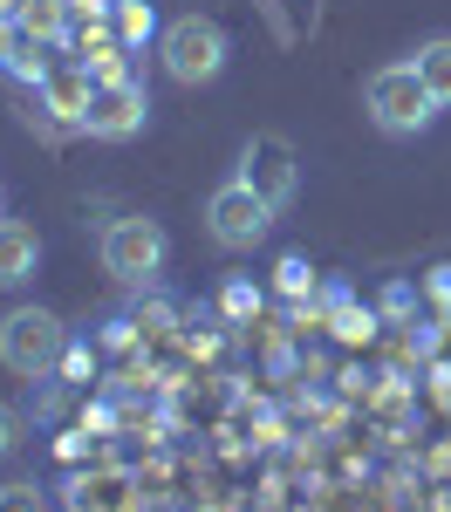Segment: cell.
I'll return each instance as SVG.
<instances>
[{
	"mask_svg": "<svg viewBox=\"0 0 451 512\" xmlns=\"http://www.w3.org/2000/svg\"><path fill=\"white\" fill-rule=\"evenodd\" d=\"M69 14H76L69 0H21V14H14V21H21L35 41H55L62 28H69Z\"/></svg>",
	"mask_w": 451,
	"mask_h": 512,
	"instance_id": "8fae6325",
	"label": "cell"
},
{
	"mask_svg": "<svg viewBox=\"0 0 451 512\" xmlns=\"http://www.w3.org/2000/svg\"><path fill=\"white\" fill-rule=\"evenodd\" d=\"M0 512H48L35 485H0Z\"/></svg>",
	"mask_w": 451,
	"mask_h": 512,
	"instance_id": "9a60e30c",
	"label": "cell"
},
{
	"mask_svg": "<svg viewBox=\"0 0 451 512\" xmlns=\"http://www.w3.org/2000/svg\"><path fill=\"white\" fill-rule=\"evenodd\" d=\"M335 335H342V342H369V315H356V308L342 301V308H335Z\"/></svg>",
	"mask_w": 451,
	"mask_h": 512,
	"instance_id": "2e32d148",
	"label": "cell"
},
{
	"mask_svg": "<svg viewBox=\"0 0 451 512\" xmlns=\"http://www.w3.org/2000/svg\"><path fill=\"white\" fill-rule=\"evenodd\" d=\"M41 267V239L35 226H21V219H0V287H21V280H35Z\"/></svg>",
	"mask_w": 451,
	"mask_h": 512,
	"instance_id": "ba28073f",
	"label": "cell"
},
{
	"mask_svg": "<svg viewBox=\"0 0 451 512\" xmlns=\"http://www.w3.org/2000/svg\"><path fill=\"white\" fill-rule=\"evenodd\" d=\"M274 219H281V212H274V205H267V198L253 192V185H246V178H226V185H219V192L205 198V233L219 239V246H226V253H246V246H260V239H267V226H274Z\"/></svg>",
	"mask_w": 451,
	"mask_h": 512,
	"instance_id": "277c9868",
	"label": "cell"
},
{
	"mask_svg": "<svg viewBox=\"0 0 451 512\" xmlns=\"http://www.w3.org/2000/svg\"><path fill=\"white\" fill-rule=\"evenodd\" d=\"M69 355V328L48 315V308H7L0 315V369H14V376H55V362Z\"/></svg>",
	"mask_w": 451,
	"mask_h": 512,
	"instance_id": "3957f363",
	"label": "cell"
},
{
	"mask_svg": "<svg viewBox=\"0 0 451 512\" xmlns=\"http://www.w3.org/2000/svg\"><path fill=\"white\" fill-rule=\"evenodd\" d=\"M431 294H438V301H451V267H438V274H431Z\"/></svg>",
	"mask_w": 451,
	"mask_h": 512,
	"instance_id": "d6986e66",
	"label": "cell"
},
{
	"mask_svg": "<svg viewBox=\"0 0 451 512\" xmlns=\"http://www.w3.org/2000/svg\"><path fill=\"white\" fill-rule=\"evenodd\" d=\"M410 69L424 76L431 96H438V110H451V35H431L417 55H410Z\"/></svg>",
	"mask_w": 451,
	"mask_h": 512,
	"instance_id": "9c48e42d",
	"label": "cell"
},
{
	"mask_svg": "<svg viewBox=\"0 0 451 512\" xmlns=\"http://www.w3.org/2000/svg\"><path fill=\"white\" fill-rule=\"evenodd\" d=\"M69 7H110V0H69Z\"/></svg>",
	"mask_w": 451,
	"mask_h": 512,
	"instance_id": "ffe728a7",
	"label": "cell"
},
{
	"mask_svg": "<svg viewBox=\"0 0 451 512\" xmlns=\"http://www.w3.org/2000/svg\"><path fill=\"white\" fill-rule=\"evenodd\" d=\"M28 48H35V35H28L21 21H0V69H7V76H14V62H21Z\"/></svg>",
	"mask_w": 451,
	"mask_h": 512,
	"instance_id": "4fadbf2b",
	"label": "cell"
},
{
	"mask_svg": "<svg viewBox=\"0 0 451 512\" xmlns=\"http://www.w3.org/2000/svg\"><path fill=\"white\" fill-rule=\"evenodd\" d=\"M274 274H281V294H287V301H301V294L315 287V267H308L301 253H287V260H281V267H274Z\"/></svg>",
	"mask_w": 451,
	"mask_h": 512,
	"instance_id": "7c38bea8",
	"label": "cell"
},
{
	"mask_svg": "<svg viewBox=\"0 0 451 512\" xmlns=\"http://www.w3.org/2000/svg\"><path fill=\"white\" fill-rule=\"evenodd\" d=\"M363 110L383 137H417V130H431V117H438V96L424 89V76L410 62H383L363 82Z\"/></svg>",
	"mask_w": 451,
	"mask_h": 512,
	"instance_id": "7a4b0ae2",
	"label": "cell"
},
{
	"mask_svg": "<svg viewBox=\"0 0 451 512\" xmlns=\"http://www.w3.org/2000/svg\"><path fill=\"white\" fill-rule=\"evenodd\" d=\"M158 62L178 89H199V82L226 76L233 41H226V28L212 14H178V21H164V35H158Z\"/></svg>",
	"mask_w": 451,
	"mask_h": 512,
	"instance_id": "6da1fadb",
	"label": "cell"
},
{
	"mask_svg": "<svg viewBox=\"0 0 451 512\" xmlns=\"http://www.w3.org/2000/svg\"><path fill=\"white\" fill-rule=\"evenodd\" d=\"M21 437H28V424H21V410L14 403H0V465L21 451Z\"/></svg>",
	"mask_w": 451,
	"mask_h": 512,
	"instance_id": "5bb4252c",
	"label": "cell"
},
{
	"mask_svg": "<svg viewBox=\"0 0 451 512\" xmlns=\"http://www.w3.org/2000/svg\"><path fill=\"white\" fill-rule=\"evenodd\" d=\"M383 315H410V287H390L383 294Z\"/></svg>",
	"mask_w": 451,
	"mask_h": 512,
	"instance_id": "ac0fdd59",
	"label": "cell"
},
{
	"mask_svg": "<svg viewBox=\"0 0 451 512\" xmlns=\"http://www.w3.org/2000/svg\"><path fill=\"white\" fill-rule=\"evenodd\" d=\"M240 178H246L260 198H267L274 212H287V205H294V192H301L294 144H287V137H253V144L240 151Z\"/></svg>",
	"mask_w": 451,
	"mask_h": 512,
	"instance_id": "52a82bcc",
	"label": "cell"
},
{
	"mask_svg": "<svg viewBox=\"0 0 451 512\" xmlns=\"http://www.w3.org/2000/svg\"><path fill=\"white\" fill-rule=\"evenodd\" d=\"M82 130L89 137H103V144H123V137H137L144 123H151V96H144V82H89V103H82Z\"/></svg>",
	"mask_w": 451,
	"mask_h": 512,
	"instance_id": "8992f818",
	"label": "cell"
},
{
	"mask_svg": "<svg viewBox=\"0 0 451 512\" xmlns=\"http://www.w3.org/2000/svg\"><path fill=\"white\" fill-rule=\"evenodd\" d=\"M110 28H117L123 48H144V41H158V7L151 0H110Z\"/></svg>",
	"mask_w": 451,
	"mask_h": 512,
	"instance_id": "30bf717a",
	"label": "cell"
},
{
	"mask_svg": "<svg viewBox=\"0 0 451 512\" xmlns=\"http://www.w3.org/2000/svg\"><path fill=\"white\" fill-rule=\"evenodd\" d=\"M0 219H7V185H0Z\"/></svg>",
	"mask_w": 451,
	"mask_h": 512,
	"instance_id": "44dd1931",
	"label": "cell"
},
{
	"mask_svg": "<svg viewBox=\"0 0 451 512\" xmlns=\"http://www.w3.org/2000/svg\"><path fill=\"white\" fill-rule=\"evenodd\" d=\"M253 308H260V294H253L246 280H233V287H226V315H233V321H246Z\"/></svg>",
	"mask_w": 451,
	"mask_h": 512,
	"instance_id": "e0dca14e",
	"label": "cell"
},
{
	"mask_svg": "<svg viewBox=\"0 0 451 512\" xmlns=\"http://www.w3.org/2000/svg\"><path fill=\"white\" fill-rule=\"evenodd\" d=\"M164 246H171V239H164L158 219L123 212V219H110V226H103V267L137 287V280H151V274L164 267Z\"/></svg>",
	"mask_w": 451,
	"mask_h": 512,
	"instance_id": "5b68a950",
	"label": "cell"
}]
</instances>
